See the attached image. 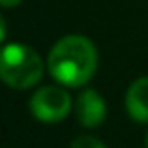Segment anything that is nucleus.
Wrapping results in <instances>:
<instances>
[{
	"mask_svg": "<svg viewBox=\"0 0 148 148\" xmlns=\"http://www.w3.org/2000/svg\"><path fill=\"white\" fill-rule=\"evenodd\" d=\"M47 67L61 85L81 87L95 75L97 49L83 35H67L53 45Z\"/></svg>",
	"mask_w": 148,
	"mask_h": 148,
	"instance_id": "1",
	"label": "nucleus"
},
{
	"mask_svg": "<svg viewBox=\"0 0 148 148\" xmlns=\"http://www.w3.org/2000/svg\"><path fill=\"white\" fill-rule=\"evenodd\" d=\"M45 63L41 55L27 45H6L0 57V77L12 89H29L43 77Z\"/></svg>",
	"mask_w": 148,
	"mask_h": 148,
	"instance_id": "2",
	"label": "nucleus"
},
{
	"mask_svg": "<svg viewBox=\"0 0 148 148\" xmlns=\"http://www.w3.org/2000/svg\"><path fill=\"white\" fill-rule=\"evenodd\" d=\"M71 106H73L71 103V95L61 85H45V87H39L33 93L31 101H29L31 114L39 122H45V124L61 122L69 114Z\"/></svg>",
	"mask_w": 148,
	"mask_h": 148,
	"instance_id": "3",
	"label": "nucleus"
},
{
	"mask_svg": "<svg viewBox=\"0 0 148 148\" xmlns=\"http://www.w3.org/2000/svg\"><path fill=\"white\" fill-rule=\"evenodd\" d=\"M75 116L83 128H97L106 120V101L95 89H83L75 99Z\"/></svg>",
	"mask_w": 148,
	"mask_h": 148,
	"instance_id": "4",
	"label": "nucleus"
},
{
	"mask_svg": "<svg viewBox=\"0 0 148 148\" xmlns=\"http://www.w3.org/2000/svg\"><path fill=\"white\" fill-rule=\"evenodd\" d=\"M126 112L132 120L146 124L148 122V77L136 79L126 91Z\"/></svg>",
	"mask_w": 148,
	"mask_h": 148,
	"instance_id": "5",
	"label": "nucleus"
},
{
	"mask_svg": "<svg viewBox=\"0 0 148 148\" xmlns=\"http://www.w3.org/2000/svg\"><path fill=\"white\" fill-rule=\"evenodd\" d=\"M71 148H106V146L95 136H77L71 142Z\"/></svg>",
	"mask_w": 148,
	"mask_h": 148,
	"instance_id": "6",
	"label": "nucleus"
},
{
	"mask_svg": "<svg viewBox=\"0 0 148 148\" xmlns=\"http://www.w3.org/2000/svg\"><path fill=\"white\" fill-rule=\"evenodd\" d=\"M21 2H23V0H0V4H2L4 8H12V6H16Z\"/></svg>",
	"mask_w": 148,
	"mask_h": 148,
	"instance_id": "7",
	"label": "nucleus"
},
{
	"mask_svg": "<svg viewBox=\"0 0 148 148\" xmlns=\"http://www.w3.org/2000/svg\"><path fill=\"white\" fill-rule=\"evenodd\" d=\"M146 146H148V134H146Z\"/></svg>",
	"mask_w": 148,
	"mask_h": 148,
	"instance_id": "8",
	"label": "nucleus"
}]
</instances>
